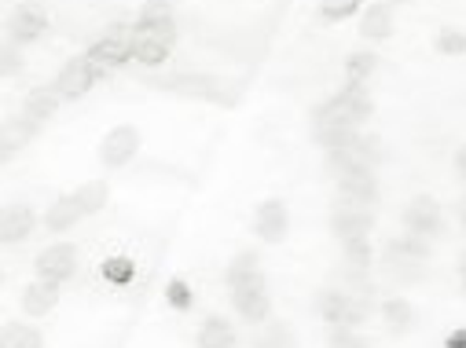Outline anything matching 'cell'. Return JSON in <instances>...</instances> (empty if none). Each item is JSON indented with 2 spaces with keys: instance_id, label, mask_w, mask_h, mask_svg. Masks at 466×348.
<instances>
[{
  "instance_id": "cell-16",
  "label": "cell",
  "mask_w": 466,
  "mask_h": 348,
  "mask_svg": "<svg viewBox=\"0 0 466 348\" xmlns=\"http://www.w3.org/2000/svg\"><path fill=\"white\" fill-rule=\"evenodd\" d=\"M85 55H88L96 66H122V63L133 59V45H129L122 34H106V37H99Z\"/></svg>"
},
{
  "instance_id": "cell-10",
  "label": "cell",
  "mask_w": 466,
  "mask_h": 348,
  "mask_svg": "<svg viewBox=\"0 0 466 348\" xmlns=\"http://www.w3.org/2000/svg\"><path fill=\"white\" fill-rule=\"evenodd\" d=\"M8 41H15V45H34V41H41L45 37V30H48V15L37 8V5H19L12 15H8Z\"/></svg>"
},
{
  "instance_id": "cell-9",
  "label": "cell",
  "mask_w": 466,
  "mask_h": 348,
  "mask_svg": "<svg viewBox=\"0 0 466 348\" xmlns=\"http://www.w3.org/2000/svg\"><path fill=\"white\" fill-rule=\"evenodd\" d=\"M404 227L411 231V235H422V239H437L441 235V205L430 198V194H419L404 205Z\"/></svg>"
},
{
  "instance_id": "cell-1",
  "label": "cell",
  "mask_w": 466,
  "mask_h": 348,
  "mask_svg": "<svg viewBox=\"0 0 466 348\" xmlns=\"http://www.w3.org/2000/svg\"><path fill=\"white\" fill-rule=\"evenodd\" d=\"M368 118H371V95H368L364 81H349L334 99H327L312 114V133H316V140L334 136V133H357Z\"/></svg>"
},
{
  "instance_id": "cell-7",
  "label": "cell",
  "mask_w": 466,
  "mask_h": 348,
  "mask_svg": "<svg viewBox=\"0 0 466 348\" xmlns=\"http://www.w3.org/2000/svg\"><path fill=\"white\" fill-rule=\"evenodd\" d=\"M34 268H37V279L66 283V279L77 272V250H74L70 243H52L48 250H41V254H37Z\"/></svg>"
},
{
  "instance_id": "cell-31",
  "label": "cell",
  "mask_w": 466,
  "mask_h": 348,
  "mask_svg": "<svg viewBox=\"0 0 466 348\" xmlns=\"http://www.w3.org/2000/svg\"><path fill=\"white\" fill-rule=\"evenodd\" d=\"M327 348H371V344H368L353 326H334V333H330Z\"/></svg>"
},
{
  "instance_id": "cell-21",
  "label": "cell",
  "mask_w": 466,
  "mask_h": 348,
  "mask_svg": "<svg viewBox=\"0 0 466 348\" xmlns=\"http://www.w3.org/2000/svg\"><path fill=\"white\" fill-rule=\"evenodd\" d=\"M169 48H173L169 37H147V34H137V41H133V59L144 63V66H162V63L169 59Z\"/></svg>"
},
{
  "instance_id": "cell-27",
  "label": "cell",
  "mask_w": 466,
  "mask_h": 348,
  "mask_svg": "<svg viewBox=\"0 0 466 348\" xmlns=\"http://www.w3.org/2000/svg\"><path fill=\"white\" fill-rule=\"evenodd\" d=\"M341 254H345V264L353 268L357 275H364L371 268V246H368V239H345L341 243Z\"/></svg>"
},
{
  "instance_id": "cell-18",
  "label": "cell",
  "mask_w": 466,
  "mask_h": 348,
  "mask_svg": "<svg viewBox=\"0 0 466 348\" xmlns=\"http://www.w3.org/2000/svg\"><path fill=\"white\" fill-rule=\"evenodd\" d=\"M393 34V8L382 5V0H375V5H368L364 19H360V37L368 41H386Z\"/></svg>"
},
{
  "instance_id": "cell-14",
  "label": "cell",
  "mask_w": 466,
  "mask_h": 348,
  "mask_svg": "<svg viewBox=\"0 0 466 348\" xmlns=\"http://www.w3.org/2000/svg\"><path fill=\"white\" fill-rule=\"evenodd\" d=\"M254 227L261 243H283L287 239V205L279 198H268L258 205V216H254Z\"/></svg>"
},
{
  "instance_id": "cell-39",
  "label": "cell",
  "mask_w": 466,
  "mask_h": 348,
  "mask_svg": "<svg viewBox=\"0 0 466 348\" xmlns=\"http://www.w3.org/2000/svg\"><path fill=\"white\" fill-rule=\"evenodd\" d=\"M455 169H459V176H466V144L455 151Z\"/></svg>"
},
{
  "instance_id": "cell-34",
  "label": "cell",
  "mask_w": 466,
  "mask_h": 348,
  "mask_svg": "<svg viewBox=\"0 0 466 348\" xmlns=\"http://www.w3.org/2000/svg\"><path fill=\"white\" fill-rule=\"evenodd\" d=\"M19 66H23L19 45H15V41H5V52H0V74L12 77V74H19Z\"/></svg>"
},
{
  "instance_id": "cell-24",
  "label": "cell",
  "mask_w": 466,
  "mask_h": 348,
  "mask_svg": "<svg viewBox=\"0 0 466 348\" xmlns=\"http://www.w3.org/2000/svg\"><path fill=\"white\" fill-rule=\"evenodd\" d=\"M34 133H37V122H30V118H8L5 122V140H0V147H5V151H0V154L12 158Z\"/></svg>"
},
{
  "instance_id": "cell-40",
  "label": "cell",
  "mask_w": 466,
  "mask_h": 348,
  "mask_svg": "<svg viewBox=\"0 0 466 348\" xmlns=\"http://www.w3.org/2000/svg\"><path fill=\"white\" fill-rule=\"evenodd\" d=\"M459 279H462V290H466V257H462V264H459Z\"/></svg>"
},
{
  "instance_id": "cell-26",
  "label": "cell",
  "mask_w": 466,
  "mask_h": 348,
  "mask_svg": "<svg viewBox=\"0 0 466 348\" xmlns=\"http://www.w3.org/2000/svg\"><path fill=\"white\" fill-rule=\"evenodd\" d=\"M382 319L390 323V330H393V333H404V330L411 326L415 312H411V304H408L404 297H390V301L382 304Z\"/></svg>"
},
{
  "instance_id": "cell-29",
  "label": "cell",
  "mask_w": 466,
  "mask_h": 348,
  "mask_svg": "<svg viewBox=\"0 0 466 348\" xmlns=\"http://www.w3.org/2000/svg\"><path fill=\"white\" fill-rule=\"evenodd\" d=\"M345 74H349V81L371 77V74H375V55H371V52H353V55L345 59Z\"/></svg>"
},
{
  "instance_id": "cell-41",
  "label": "cell",
  "mask_w": 466,
  "mask_h": 348,
  "mask_svg": "<svg viewBox=\"0 0 466 348\" xmlns=\"http://www.w3.org/2000/svg\"><path fill=\"white\" fill-rule=\"evenodd\" d=\"M459 220H462V227H466V198H462V205H459Z\"/></svg>"
},
{
  "instance_id": "cell-28",
  "label": "cell",
  "mask_w": 466,
  "mask_h": 348,
  "mask_svg": "<svg viewBox=\"0 0 466 348\" xmlns=\"http://www.w3.org/2000/svg\"><path fill=\"white\" fill-rule=\"evenodd\" d=\"M74 198H77L81 213H99L106 205V184L103 180H88V184H81V191Z\"/></svg>"
},
{
  "instance_id": "cell-33",
  "label": "cell",
  "mask_w": 466,
  "mask_h": 348,
  "mask_svg": "<svg viewBox=\"0 0 466 348\" xmlns=\"http://www.w3.org/2000/svg\"><path fill=\"white\" fill-rule=\"evenodd\" d=\"M103 275H106L110 283H129V279H133V261L114 257V261H106V264H103Z\"/></svg>"
},
{
  "instance_id": "cell-36",
  "label": "cell",
  "mask_w": 466,
  "mask_h": 348,
  "mask_svg": "<svg viewBox=\"0 0 466 348\" xmlns=\"http://www.w3.org/2000/svg\"><path fill=\"white\" fill-rule=\"evenodd\" d=\"M166 297H169V304H173V308H180V312H184V308H191V290H187V283H184V279H173V283L166 286Z\"/></svg>"
},
{
  "instance_id": "cell-37",
  "label": "cell",
  "mask_w": 466,
  "mask_h": 348,
  "mask_svg": "<svg viewBox=\"0 0 466 348\" xmlns=\"http://www.w3.org/2000/svg\"><path fill=\"white\" fill-rule=\"evenodd\" d=\"M137 34H147V37H169V41H177L173 19H169V23H140V26H137Z\"/></svg>"
},
{
  "instance_id": "cell-22",
  "label": "cell",
  "mask_w": 466,
  "mask_h": 348,
  "mask_svg": "<svg viewBox=\"0 0 466 348\" xmlns=\"http://www.w3.org/2000/svg\"><path fill=\"white\" fill-rule=\"evenodd\" d=\"M198 348H236V330H231L220 315H209L198 330Z\"/></svg>"
},
{
  "instance_id": "cell-30",
  "label": "cell",
  "mask_w": 466,
  "mask_h": 348,
  "mask_svg": "<svg viewBox=\"0 0 466 348\" xmlns=\"http://www.w3.org/2000/svg\"><path fill=\"white\" fill-rule=\"evenodd\" d=\"M360 8V0H323L319 5V19H327V23H341V19H349Z\"/></svg>"
},
{
  "instance_id": "cell-3",
  "label": "cell",
  "mask_w": 466,
  "mask_h": 348,
  "mask_svg": "<svg viewBox=\"0 0 466 348\" xmlns=\"http://www.w3.org/2000/svg\"><path fill=\"white\" fill-rule=\"evenodd\" d=\"M426 257H430V239L422 235H400L386 246L382 254V272L397 286H411L426 275Z\"/></svg>"
},
{
  "instance_id": "cell-19",
  "label": "cell",
  "mask_w": 466,
  "mask_h": 348,
  "mask_svg": "<svg viewBox=\"0 0 466 348\" xmlns=\"http://www.w3.org/2000/svg\"><path fill=\"white\" fill-rule=\"evenodd\" d=\"M81 216H85V213H81L77 198H74V194H63V198H56V202L48 205L45 224H48V231H56V235H63V231H70V227H74Z\"/></svg>"
},
{
  "instance_id": "cell-11",
  "label": "cell",
  "mask_w": 466,
  "mask_h": 348,
  "mask_svg": "<svg viewBox=\"0 0 466 348\" xmlns=\"http://www.w3.org/2000/svg\"><path fill=\"white\" fill-rule=\"evenodd\" d=\"M96 77H99V66H96L88 55H77V59H70V63L59 70L56 92H59L63 99H77V95H85V92L92 88Z\"/></svg>"
},
{
  "instance_id": "cell-35",
  "label": "cell",
  "mask_w": 466,
  "mask_h": 348,
  "mask_svg": "<svg viewBox=\"0 0 466 348\" xmlns=\"http://www.w3.org/2000/svg\"><path fill=\"white\" fill-rule=\"evenodd\" d=\"M169 0H147L144 12H140V23H169Z\"/></svg>"
},
{
  "instance_id": "cell-32",
  "label": "cell",
  "mask_w": 466,
  "mask_h": 348,
  "mask_svg": "<svg viewBox=\"0 0 466 348\" xmlns=\"http://www.w3.org/2000/svg\"><path fill=\"white\" fill-rule=\"evenodd\" d=\"M437 52H441V55H462V52H466V34H459V30H441Z\"/></svg>"
},
{
  "instance_id": "cell-6",
  "label": "cell",
  "mask_w": 466,
  "mask_h": 348,
  "mask_svg": "<svg viewBox=\"0 0 466 348\" xmlns=\"http://www.w3.org/2000/svg\"><path fill=\"white\" fill-rule=\"evenodd\" d=\"M375 224V209L371 205H357V202H338L330 213V227L334 235L345 239H368V231Z\"/></svg>"
},
{
  "instance_id": "cell-23",
  "label": "cell",
  "mask_w": 466,
  "mask_h": 348,
  "mask_svg": "<svg viewBox=\"0 0 466 348\" xmlns=\"http://www.w3.org/2000/svg\"><path fill=\"white\" fill-rule=\"evenodd\" d=\"M0 348H41V333L30 323L8 319L5 330H0Z\"/></svg>"
},
{
  "instance_id": "cell-25",
  "label": "cell",
  "mask_w": 466,
  "mask_h": 348,
  "mask_svg": "<svg viewBox=\"0 0 466 348\" xmlns=\"http://www.w3.org/2000/svg\"><path fill=\"white\" fill-rule=\"evenodd\" d=\"M254 348H298V337L287 323H268L258 337H254Z\"/></svg>"
},
{
  "instance_id": "cell-17",
  "label": "cell",
  "mask_w": 466,
  "mask_h": 348,
  "mask_svg": "<svg viewBox=\"0 0 466 348\" xmlns=\"http://www.w3.org/2000/svg\"><path fill=\"white\" fill-rule=\"evenodd\" d=\"M59 301V283H48V279H37L23 290V312L26 315H48Z\"/></svg>"
},
{
  "instance_id": "cell-15",
  "label": "cell",
  "mask_w": 466,
  "mask_h": 348,
  "mask_svg": "<svg viewBox=\"0 0 466 348\" xmlns=\"http://www.w3.org/2000/svg\"><path fill=\"white\" fill-rule=\"evenodd\" d=\"M34 227H37L34 209L15 202V205L5 209V216H0V239H5V243H26L34 235Z\"/></svg>"
},
{
  "instance_id": "cell-5",
  "label": "cell",
  "mask_w": 466,
  "mask_h": 348,
  "mask_svg": "<svg viewBox=\"0 0 466 348\" xmlns=\"http://www.w3.org/2000/svg\"><path fill=\"white\" fill-rule=\"evenodd\" d=\"M319 315L330 326H360L368 315V301L360 293H349V290H327L319 293Z\"/></svg>"
},
{
  "instance_id": "cell-38",
  "label": "cell",
  "mask_w": 466,
  "mask_h": 348,
  "mask_svg": "<svg viewBox=\"0 0 466 348\" xmlns=\"http://www.w3.org/2000/svg\"><path fill=\"white\" fill-rule=\"evenodd\" d=\"M444 348H466V330H451L448 341H444Z\"/></svg>"
},
{
  "instance_id": "cell-12",
  "label": "cell",
  "mask_w": 466,
  "mask_h": 348,
  "mask_svg": "<svg viewBox=\"0 0 466 348\" xmlns=\"http://www.w3.org/2000/svg\"><path fill=\"white\" fill-rule=\"evenodd\" d=\"M166 92H184V95H206L213 103H228V81H217V77H195V74H180V77H169L162 81Z\"/></svg>"
},
{
  "instance_id": "cell-20",
  "label": "cell",
  "mask_w": 466,
  "mask_h": 348,
  "mask_svg": "<svg viewBox=\"0 0 466 348\" xmlns=\"http://www.w3.org/2000/svg\"><path fill=\"white\" fill-rule=\"evenodd\" d=\"M59 92L56 88H34L30 95H26V103H23V118H30V122H48L52 114H56V106H59Z\"/></svg>"
},
{
  "instance_id": "cell-4",
  "label": "cell",
  "mask_w": 466,
  "mask_h": 348,
  "mask_svg": "<svg viewBox=\"0 0 466 348\" xmlns=\"http://www.w3.org/2000/svg\"><path fill=\"white\" fill-rule=\"evenodd\" d=\"M379 162V144L371 136H353L349 144L327 151V165L334 176H345V173H360V169H371Z\"/></svg>"
},
{
  "instance_id": "cell-42",
  "label": "cell",
  "mask_w": 466,
  "mask_h": 348,
  "mask_svg": "<svg viewBox=\"0 0 466 348\" xmlns=\"http://www.w3.org/2000/svg\"><path fill=\"white\" fill-rule=\"evenodd\" d=\"M400 5H404V0H400Z\"/></svg>"
},
{
  "instance_id": "cell-2",
  "label": "cell",
  "mask_w": 466,
  "mask_h": 348,
  "mask_svg": "<svg viewBox=\"0 0 466 348\" xmlns=\"http://www.w3.org/2000/svg\"><path fill=\"white\" fill-rule=\"evenodd\" d=\"M228 290H231V304L247 323H265L272 312V297L265 286V275L258 268L254 254H239L228 264Z\"/></svg>"
},
{
  "instance_id": "cell-13",
  "label": "cell",
  "mask_w": 466,
  "mask_h": 348,
  "mask_svg": "<svg viewBox=\"0 0 466 348\" xmlns=\"http://www.w3.org/2000/svg\"><path fill=\"white\" fill-rule=\"evenodd\" d=\"M338 194H341V202L375 205V202H379L375 173H371V169H360V173H345V176H338Z\"/></svg>"
},
{
  "instance_id": "cell-8",
  "label": "cell",
  "mask_w": 466,
  "mask_h": 348,
  "mask_svg": "<svg viewBox=\"0 0 466 348\" xmlns=\"http://www.w3.org/2000/svg\"><path fill=\"white\" fill-rule=\"evenodd\" d=\"M137 151H140V133L133 125H118V129L106 133V140L99 147V162L106 169H122V165H129L137 158Z\"/></svg>"
}]
</instances>
